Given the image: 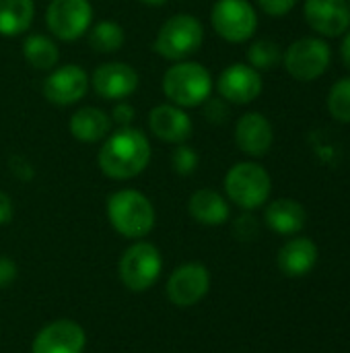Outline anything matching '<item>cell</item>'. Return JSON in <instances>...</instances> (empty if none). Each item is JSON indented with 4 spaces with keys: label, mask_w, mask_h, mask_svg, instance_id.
<instances>
[{
    "label": "cell",
    "mask_w": 350,
    "mask_h": 353,
    "mask_svg": "<svg viewBox=\"0 0 350 353\" xmlns=\"http://www.w3.org/2000/svg\"><path fill=\"white\" fill-rule=\"evenodd\" d=\"M99 168L113 180H130L138 176L151 161V145L142 130L120 128L107 137L99 151Z\"/></svg>",
    "instance_id": "obj_1"
},
{
    "label": "cell",
    "mask_w": 350,
    "mask_h": 353,
    "mask_svg": "<svg viewBox=\"0 0 350 353\" xmlns=\"http://www.w3.org/2000/svg\"><path fill=\"white\" fill-rule=\"evenodd\" d=\"M111 228L126 238H144L155 228V207L138 190H118L107 201Z\"/></svg>",
    "instance_id": "obj_2"
},
{
    "label": "cell",
    "mask_w": 350,
    "mask_h": 353,
    "mask_svg": "<svg viewBox=\"0 0 350 353\" xmlns=\"http://www.w3.org/2000/svg\"><path fill=\"white\" fill-rule=\"evenodd\" d=\"M163 93L173 105L196 108L212 93V77L198 62H177L163 77Z\"/></svg>",
    "instance_id": "obj_3"
},
{
    "label": "cell",
    "mask_w": 350,
    "mask_h": 353,
    "mask_svg": "<svg viewBox=\"0 0 350 353\" xmlns=\"http://www.w3.org/2000/svg\"><path fill=\"white\" fill-rule=\"evenodd\" d=\"M272 190L270 174L254 161L235 163L225 176V192L227 196L241 209L254 211L262 207Z\"/></svg>",
    "instance_id": "obj_4"
},
{
    "label": "cell",
    "mask_w": 350,
    "mask_h": 353,
    "mask_svg": "<svg viewBox=\"0 0 350 353\" xmlns=\"http://www.w3.org/2000/svg\"><path fill=\"white\" fill-rule=\"evenodd\" d=\"M204 41V29L202 23L192 14H173L167 19L155 39V50L159 56L167 60L182 62L188 56L196 54Z\"/></svg>",
    "instance_id": "obj_5"
},
{
    "label": "cell",
    "mask_w": 350,
    "mask_h": 353,
    "mask_svg": "<svg viewBox=\"0 0 350 353\" xmlns=\"http://www.w3.org/2000/svg\"><path fill=\"white\" fill-rule=\"evenodd\" d=\"M283 64L295 81L311 83L330 68L332 48L324 37H301L285 50Z\"/></svg>",
    "instance_id": "obj_6"
},
{
    "label": "cell",
    "mask_w": 350,
    "mask_h": 353,
    "mask_svg": "<svg viewBox=\"0 0 350 353\" xmlns=\"http://www.w3.org/2000/svg\"><path fill=\"white\" fill-rule=\"evenodd\" d=\"M163 269V261L159 250L149 242H136L132 244L122 261H120V279L130 292H146L151 290Z\"/></svg>",
    "instance_id": "obj_7"
},
{
    "label": "cell",
    "mask_w": 350,
    "mask_h": 353,
    "mask_svg": "<svg viewBox=\"0 0 350 353\" xmlns=\"http://www.w3.org/2000/svg\"><path fill=\"white\" fill-rule=\"evenodd\" d=\"M210 23L223 39L241 43L254 37L258 14L248 0H217L210 10Z\"/></svg>",
    "instance_id": "obj_8"
},
{
    "label": "cell",
    "mask_w": 350,
    "mask_h": 353,
    "mask_svg": "<svg viewBox=\"0 0 350 353\" xmlns=\"http://www.w3.org/2000/svg\"><path fill=\"white\" fill-rule=\"evenodd\" d=\"M91 21L93 6L89 0H52L45 10L47 29L64 41H74L83 37Z\"/></svg>",
    "instance_id": "obj_9"
},
{
    "label": "cell",
    "mask_w": 350,
    "mask_h": 353,
    "mask_svg": "<svg viewBox=\"0 0 350 353\" xmlns=\"http://www.w3.org/2000/svg\"><path fill=\"white\" fill-rule=\"evenodd\" d=\"M210 290L208 269L200 263L177 267L167 281V298L177 308L196 306Z\"/></svg>",
    "instance_id": "obj_10"
},
{
    "label": "cell",
    "mask_w": 350,
    "mask_h": 353,
    "mask_svg": "<svg viewBox=\"0 0 350 353\" xmlns=\"http://www.w3.org/2000/svg\"><path fill=\"white\" fill-rule=\"evenodd\" d=\"M303 14L320 37H340L350 29L349 0H305Z\"/></svg>",
    "instance_id": "obj_11"
},
{
    "label": "cell",
    "mask_w": 350,
    "mask_h": 353,
    "mask_svg": "<svg viewBox=\"0 0 350 353\" xmlns=\"http://www.w3.org/2000/svg\"><path fill=\"white\" fill-rule=\"evenodd\" d=\"M87 335L74 321H54L33 339L31 353H83Z\"/></svg>",
    "instance_id": "obj_12"
},
{
    "label": "cell",
    "mask_w": 350,
    "mask_h": 353,
    "mask_svg": "<svg viewBox=\"0 0 350 353\" xmlns=\"http://www.w3.org/2000/svg\"><path fill=\"white\" fill-rule=\"evenodd\" d=\"M217 89L225 101L252 103L262 93V74L250 64L235 62L221 72Z\"/></svg>",
    "instance_id": "obj_13"
},
{
    "label": "cell",
    "mask_w": 350,
    "mask_h": 353,
    "mask_svg": "<svg viewBox=\"0 0 350 353\" xmlns=\"http://www.w3.org/2000/svg\"><path fill=\"white\" fill-rule=\"evenodd\" d=\"M89 89V77L78 64H64L43 81V95L56 105L76 103Z\"/></svg>",
    "instance_id": "obj_14"
},
{
    "label": "cell",
    "mask_w": 350,
    "mask_h": 353,
    "mask_svg": "<svg viewBox=\"0 0 350 353\" xmlns=\"http://www.w3.org/2000/svg\"><path fill=\"white\" fill-rule=\"evenodd\" d=\"M235 143L250 157H264L274 143V128L260 112L243 114L235 124Z\"/></svg>",
    "instance_id": "obj_15"
},
{
    "label": "cell",
    "mask_w": 350,
    "mask_h": 353,
    "mask_svg": "<svg viewBox=\"0 0 350 353\" xmlns=\"http://www.w3.org/2000/svg\"><path fill=\"white\" fill-rule=\"evenodd\" d=\"M93 89L103 99H124L138 87V72L126 62H107L93 72Z\"/></svg>",
    "instance_id": "obj_16"
},
{
    "label": "cell",
    "mask_w": 350,
    "mask_h": 353,
    "mask_svg": "<svg viewBox=\"0 0 350 353\" xmlns=\"http://www.w3.org/2000/svg\"><path fill=\"white\" fill-rule=\"evenodd\" d=\"M149 126L157 139L165 143H175V145H182L184 141H188L194 130L192 118L184 112V108L173 105V103L157 105L149 116Z\"/></svg>",
    "instance_id": "obj_17"
},
{
    "label": "cell",
    "mask_w": 350,
    "mask_h": 353,
    "mask_svg": "<svg viewBox=\"0 0 350 353\" xmlns=\"http://www.w3.org/2000/svg\"><path fill=\"white\" fill-rule=\"evenodd\" d=\"M318 263V246L309 238H293L278 250V267L287 277H305Z\"/></svg>",
    "instance_id": "obj_18"
},
{
    "label": "cell",
    "mask_w": 350,
    "mask_h": 353,
    "mask_svg": "<svg viewBox=\"0 0 350 353\" xmlns=\"http://www.w3.org/2000/svg\"><path fill=\"white\" fill-rule=\"evenodd\" d=\"M264 219L272 232H276L281 236H293L305 228L307 211L301 203H297L293 199H278L266 207Z\"/></svg>",
    "instance_id": "obj_19"
},
{
    "label": "cell",
    "mask_w": 350,
    "mask_h": 353,
    "mask_svg": "<svg viewBox=\"0 0 350 353\" xmlns=\"http://www.w3.org/2000/svg\"><path fill=\"white\" fill-rule=\"evenodd\" d=\"M109 130H111L109 116L103 110L93 108V105L80 108L70 118V132L80 143H97L105 139Z\"/></svg>",
    "instance_id": "obj_20"
},
{
    "label": "cell",
    "mask_w": 350,
    "mask_h": 353,
    "mask_svg": "<svg viewBox=\"0 0 350 353\" xmlns=\"http://www.w3.org/2000/svg\"><path fill=\"white\" fill-rule=\"evenodd\" d=\"M188 211L202 225H223L229 219V203L210 188L196 190L188 203Z\"/></svg>",
    "instance_id": "obj_21"
},
{
    "label": "cell",
    "mask_w": 350,
    "mask_h": 353,
    "mask_svg": "<svg viewBox=\"0 0 350 353\" xmlns=\"http://www.w3.org/2000/svg\"><path fill=\"white\" fill-rule=\"evenodd\" d=\"M33 0H0V33L6 37L25 33L33 23Z\"/></svg>",
    "instance_id": "obj_22"
},
{
    "label": "cell",
    "mask_w": 350,
    "mask_h": 353,
    "mask_svg": "<svg viewBox=\"0 0 350 353\" xmlns=\"http://www.w3.org/2000/svg\"><path fill=\"white\" fill-rule=\"evenodd\" d=\"M23 56L33 68L52 70L58 64L60 52H58V46L50 37L41 33H33L23 41Z\"/></svg>",
    "instance_id": "obj_23"
},
{
    "label": "cell",
    "mask_w": 350,
    "mask_h": 353,
    "mask_svg": "<svg viewBox=\"0 0 350 353\" xmlns=\"http://www.w3.org/2000/svg\"><path fill=\"white\" fill-rule=\"evenodd\" d=\"M124 41H126V33L122 25L113 21H101L89 33V46L95 52H105V54L116 52L124 46Z\"/></svg>",
    "instance_id": "obj_24"
},
{
    "label": "cell",
    "mask_w": 350,
    "mask_h": 353,
    "mask_svg": "<svg viewBox=\"0 0 350 353\" xmlns=\"http://www.w3.org/2000/svg\"><path fill=\"white\" fill-rule=\"evenodd\" d=\"M248 62L258 72L260 70H272L278 62H283V50L272 39H258L248 50Z\"/></svg>",
    "instance_id": "obj_25"
},
{
    "label": "cell",
    "mask_w": 350,
    "mask_h": 353,
    "mask_svg": "<svg viewBox=\"0 0 350 353\" xmlns=\"http://www.w3.org/2000/svg\"><path fill=\"white\" fill-rule=\"evenodd\" d=\"M328 112L336 122L350 124V77L338 79L328 93L326 99Z\"/></svg>",
    "instance_id": "obj_26"
},
{
    "label": "cell",
    "mask_w": 350,
    "mask_h": 353,
    "mask_svg": "<svg viewBox=\"0 0 350 353\" xmlns=\"http://www.w3.org/2000/svg\"><path fill=\"white\" fill-rule=\"evenodd\" d=\"M171 165L179 176H190L198 168V153L192 147L182 143L171 155Z\"/></svg>",
    "instance_id": "obj_27"
},
{
    "label": "cell",
    "mask_w": 350,
    "mask_h": 353,
    "mask_svg": "<svg viewBox=\"0 0 350 353\" xmlns=\"http://www.w3.org/2000/svg\"><path fill=\"white\" fill-rule=\"evenodd\" d=\"M233 234L237 236V240H241V242H250V240H254L256 236H258V221H256V217H252V215H241V217H237L235 219V223H233Z\"/></svg>",
    "instance_id": "obj_28"
},
{
    "label": "cell",
    "mask_w": 350,
    "mask_h": 353,
    "mask_svg": "<svg viewBox=\"0 0 350 353\" xmlns=\"http://www.w3.org/2000/svg\"><path fill=\"white\" fill-rule=\"evenodd\" d=\"M204 103H206L204 114H206V120H208V122H212V124H223V122L227 120L229 108H227V103H225L223 97H221V99H210V97H208Z\"/></svg>",
    "instance_id": "obj_29"
},
{
    "label": "cell",
    "mask_w": 350,
    "mask_h": 353,
    "mask_svg": "<svg viewBox=\"0 0 350 353\" xmlns=\"http://www.w3.org/2000/svg\"><path fill=\"white\" fill-rule=\"evenodd\" d=\"M258 4L270 17H285L293 10L297 0H258Z\"/></svg>",
    "instance_id": "obj_30"
},
{
    "label": "cell",
    "mask_w": 350,
    "mask_h": 353,
    "mask_svg": "<svg viewBox=\"0 0 350 353\" xmlns=\"http://www.w3.org/2000/svg\"><path fill=\"white\" fill-rule=\"evenodd\" d=\"M111 114H113V122H116L120 128H128V126L134 122V116H136L134 108H132L130 103H126V101L118 103V105L113 108Z\"/></svg>",
    "instance_id": "obj_31"
},
{
    "label": "cell",
    "mask_w": 350,
    "mask_h": 353,
    "mask_svg": "<svg viewBox=\"0 0 350 353\" xmlns=\"http://www.w3.org/2000/svg\"><path fill=\"white\" fill-rule=\"evenodd\" d=\"M17 279V265L8 256H0V290L8 288Z\"/></svg>",
    "instance_id": "obj_32"
},
{
    "label": "cell",
    "mask_w": 350,
    "mask_h": 353,
    "mask_svg": "<svg viewBox=\"0 0 350 353\" xmlns=\"http://www.w3.org/2000/svg\"><path fill=\"white\" fill-rule=\"evenodd\" d=\"M10 170H12V174L17 176V178H21V180H31V176H33V168L25 161V157H12L10 159Z\"/></svg>",
    "instance_id": "obj_33"
},
{
    "label": "cell",
    "mask_w": 350,
    "mask_h": 353,
    "mask_svg": "<svg viewBox=\"0 0 350 353\" xmlns=\"http://www.w3.org/2000/svg\"><path fill=\"white\" fill-rule=\"evenodd\" d=\"M12 219V201L6 192L0 190V225L10 223Z\"/></svg>",
    "instance_id": "obj_34"
},
{
    "label": "cell",
    "mask_w": 350,
    "mask_h": 353,
    "mask_svg": "<svg viewBox=\"0 0 350 353\" xmlns=\"http://www.w3.org/2000/svg\"><path fill=\"white\" fill-rule=\"evenodd\" d=\"M340 58H342V64L350 70V29L342 35V46H340Z\"/></svg>",
    "instance_id": "obj_35"
},
{
    "label": "cell",
    "mask_w": 350,
    "mask_h": 353,
    "mask_svg": "<svg viewBox=\"0 0 350 353\" xmlns=\"http://www.w3.org/2000/svg\"><path fill=\"white\" fill-rule=\"evenodd\" d=\"M142 4H146V6H163L167 0H140Z\"/></svg>",
    "instance_id": "obj_36"
},
{
    "label": "cell",
    "mask_w": 350,
    "mask_h": 353,
    "mask_svg": "<svg viewBox=\"0 0 350 353\" xmlns=\"http://www.w3.org/2000/svg\"><path fill=\"white\" fill-rule=\"evenodd\" d=\"M349 4H350V0H349Z\"/></svg>",
    "instance_id": "obj_37"
}]
</instances>
